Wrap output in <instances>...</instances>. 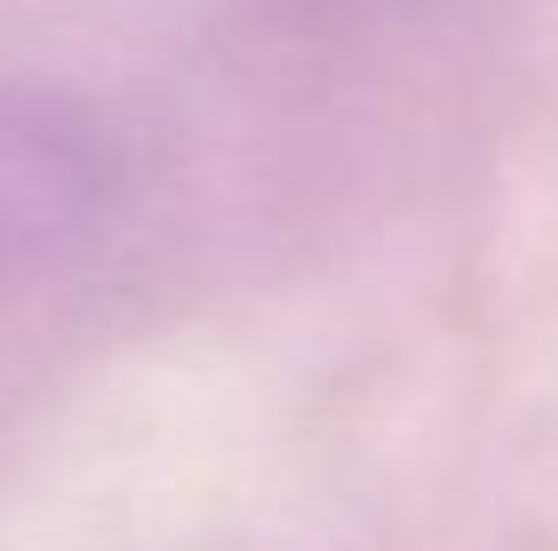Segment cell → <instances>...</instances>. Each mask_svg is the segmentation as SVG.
Instances as JSON below:
<instances>
[{
  "mask_svg": "<svg viewBox=\"0 0 558 551\" xmlns=\"http://www.w3.org/2000/svg\"><path fill=\"white\" fill-rule=\"evenodd\" d=\"M124 195L111 124L52 91H0V267H33L85 234Z\"/></svg>",
  "mask_w": 558,
  "mask_h": 551,
  "instance_id": "1",
  "label": "cell"
}]
</instances>
